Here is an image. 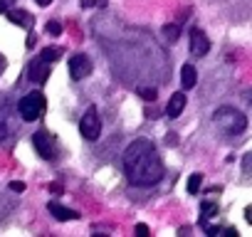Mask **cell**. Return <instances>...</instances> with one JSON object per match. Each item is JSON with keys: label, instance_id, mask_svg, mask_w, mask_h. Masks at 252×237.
Masks as SVG:
<instances>
[{"label": "cell", "instance_id": "6da1fadb", "mask_svg": "<svg viewBox=\"0 0 252 237\" xmlns=\"http://www.w3.org/2000/svg\"><path fill=\"white\" fill-rule=\"evenodd\" d=\"M124 173L134 185L149 188L163 178L166 166L149 139H136L124 151Z\"/></svg>", "mask_w": 252, "mask_h": 237}, {"label": "cell", "instance_id": "7a4b0ae2", "mask_svg": "<svg viewBox=\"0 0 252 237\" xmlns=\"http://www.w3.org/2000/svg\"><path fill=\"white\" fill-rule=\"evenodd\" d=\"M213 124L215 129L222 134V136H240L245 129H247V116L232 106H220L215 114H213Z\"/></svg>", "mask_w": 252, "mask_h": 237}, {"label": "cell", "instance_id": "3957f363", "mask_svg": "<svg viewBox=\"0 0 252 237\" xmlns=\"http://www.w3.org/2000/svg\"><path fill=\"white\" fill-rule=\"evenodd\" d=\"M18 111H20V118L23 121H37V118L45 116L47 111V101H45V94L42 91H28L20 101H18Z\"/></svg>", "mask_w": 252, "mask_h": 237}, {"label": "cell", "instance_id": "277c9868", "mask_svg": "<svg viewBox=\"0 0 252 237\" xmlns=\"http://www.w3.org/2000/svg\"><path fill=\"white\" fill-rule=\"evenodd\" d=\"M79 134L87 139V141H96L99 134H101V118L96 114V109H87V114L82 116V121H79Z\"/></svg>", "mask_w": 252, "mask_h": 237}, {"label": "cell", "instance_id": "5b68a950", "mask_svg": "<svg viewBox=\"0 0 252 237\" xmlns=\"http://www.w3.org/2000/svg\"><path fill=\"white\" fill-rule=\"evenodd\" d=\"M92 69H94V64H92V59L87 55H72V59H69V74H72L74 82L89 77Z\"/></svg>", "mask_w": 252, "mask_h": 237}, {"label": "cell", "instance_id": "8992f818", "mask_svg": "<svg viewBox=\"0 0 252 237\" xmlns=\"http://www.w3.org/2000/svg\"><path fill=\"white\" fill-rule=\"evenodd\" d=\"M32 146H35V151L40 153V158L52 161V156H55V139H52L47 131H37V134L32 136Z\"/></svg>", "mask_w": 252, "mask_h": 237}, {"label": "cell", "instance_id": "52a82bcc", "mask_svg": "<svg viewBox=\"0 0 252 237\" xmlns=\"http://www.w3.org/2000/svg\"><path fill=\"white\" fill-rule=\"evenodd\" d=\"M208 52H210V40H208V35H205L203 30L193 28V30H190V55H193V57H205Z\"/></svg>", "mask_w": 252, "mask_h": 237}, {"label": "cell", "instance_id": "ba28073f", "mask_svg": "<svg viewBox=\"0 0 252 237\" xmlns=\"http://www.w3.org/2000/svg\"><path fill=\"white\" fill-rule=\"evenodd\" d=\"M30 79L35 84H45L50 79V62H45L42 57L32 59V64H30Z\"/></svg>", "mask_w": 252, "mask_h": 237}, {"label": "cell", "instance_id": "9c48e42d", "mask_svg": "<svg viewBox=\"0 0 252 237\" xmlns=\"http://www.w3.org/2000/svg\"><path fill=\"white\" fill-rule=\"evenodd\" d=\"M186 94L183 91H176L171 99H168V106H166V114L171 116V118H176V116H181L183 114V109H186Z\"/></svg>", "mask_w": 252, "mask_h": 237}, {"label": "cell", "instance_id": "30bf717a", "mask_svg": "<svg viewBox=\"0 0 252 237\" xmlns=\"http://www.w3.org/2000/svg\"><path fill=\"white\" fill-rule=\"evenodd\" d=\"M47 210H50V215L52 217H57V220H62V222H67V220H77L79 215L74 212V210H69V207H64V205H60V203H47Z\"/></svg>", "mask_w": 252, "mask_h": 237}, {"label": "cell", "instance_id": "8fae6325", "mask_svg": "<svg viewBox=\"0 0 252 237\" xmlns=\"http://www.w3.org/2000/svg\"><path fill=\"white\" fill-rule=\"evenodd\" d=\"M5 15H8V18H10V23H13V25H18V28H25V30H30V28H32V15H30V13H25V10H15V8H10Z\"/></svg>", "mask_w": 252, "mask_h": 237}, {"label": "cell", "instance_id": "7c38bea8", "mask_svg": "<svg viewBox=\"0 0 252 237\" xmlns=\"http://www.w3.org/2000/svg\"><path fill=\"white\" fill-rule=\"evenodd\" d=\"M181 84H183V89H193L198 84V72H195L193 64H183L181 67Z\"/></svg>", "mask_w": 252, "mask_h": 237}, {"label": "cell", "instance_id": "4fadbf2b", "mask_svg": "<svg viewBox=\"0 0 252 237\" xmlns=\"http://www.w3.org/2000/svg\"><path fill=\"white\" fill-rule=\"evenodd\" d=\"M218 215V205L213 200H203L200 203V225L208 222V217H215Z\"/></svg>", "mask_w": 252, "mask_h": 237}, {"label": "cell", "instance_id": "5bb4252c", "mask_svg": "<svg viewBox=\"0 0 252 237\" xmlns=\"http://www.w3.org/2000/svg\"><path fill=\"white\" fill-rule=\"evenodd\" d=\"M163 37H166V42H173L176 45V40L181 37V25H173V23H168V25H163Z\"/></svg>", "mask_w": 252, "mask_h": 237}, {"label": "cell", "instance_id": "9a60e30c", "mask_svg": "<svg viewBox=\"0 0 252 237\" xmlns=\"http://www.w3.org/2000/svg\"><path fill=\"white\" fill-rule=\"evenodd\" d=\"M62 55H64V50H62V47H55V45H52V47H45L40 57H42L45 62H50V64H52V62H57V59H60Z\"/></svg>", "mask_w": 252, "mask_h": 237}, {"label": "cell", "instance_id": "2e32d148", "mask_svg": "<svg viewBox=\"0 0 252 237\" xmlns=\"http://www.w3.org/2000/svg\"><path fill=\"white\" fill-rule=\"evenodd\" d=\"M200 185H203V176H200V173L188 176V193H198V190H200Z\"/></svg>", "mask_w": 252, "mask_h": 237}, {"label": "cell", "instance_id": "e0dca14e", "mask_svg": "<svg viewBox=\"0 0 252 237\" xmlns=\"http://www.w3.org/2000/svg\"><path fill=\"white\" fill-rule=\"evenodd\" d=\"M136 91H139L141 99H146V101H156V89H154V87H139Z\"/></svg>", "mask_w": 252, "mask_h": 237}, {"label": "cell", "instance_id": "ac0fdd59", "mask_svg": "<svg viewBox=\"0 0 252 237\" xmlns=\"http://www.w3.org/2000/svg\"><path fill=\"white\" fill-rule=\"evenodd\" d=\"M45 30H47V35H52V37L62 35V25H60V23H55V20H52V23H47V28H45Z\"/></svg>", "mask_w": 252, "mask_h": 237}, {"label": "cell", "instance_id": "d6986e66", "mask_svg": "<svg viewBox=\"0 0 252 237\" xmlns=\"http://www.w3.org/2000/svg\"><path fill=\"white\" fill-rule=\"evenodd\" d=\"M10 8H15V0H0V13H8Z\"/></svg>", "mask_w": 252, "mask_h": 237}, {"label": "cell", "instance_id": "ffe728a7", "mask_svg": "<svg viewBox=\"0 0 252 237\" xmlns=\"http://www.w3.org/2000/svg\"><path fill=\"white\" fill-rule=\"evenodd\" d=\"M10 190H13V193H23V190H25V183H20V180H13V183H10Z\"/></svg>", "mask_w": 252, "mask_h": 237}, {"label": "cell", "instance_id": "44dd1931", "mask_svg": "<svg viewBox=\"0 0 252 237\" xmlns=\"http://www.w3.org/2000/svg\"><path fill=\"white\" fill-rule=\"evenodd\" d=\"M250 161H252V153H247V156H245V161H242V173H245V176L250 173Z\"/></svg>", "mask_w": 252, "mask_h": 237}, {"label": "cell", "instance_id": "7402d4cb", "mask_svg": "<svg viewBox=\"0 0 252 237\" xmlns=\"http://www.w3.org/2000/svg\"><path fill=\"white\" fill-rule=\"evenodd\" d=\"M82 3V8H94V5H99V0H79Z\"/></svg>", "mask_w": 252, "mask_h": 237}, {"label": "cell", "instance_id": "603a6c76", "mask_svg": "<svg viewBox=\"0 0 252 237\" xmlns=\"http://www.w3.org/2000/svg\"><path fill=\"white\" fill-rule=\"evenodd\" d=\"M166 144H168V146H176V144H178V136H176V134H168V136H166Z\"/></svg>", "mask_w": 252, "mask_h": 237}, {"label": "cell", "instance_id": "cb8c5ba5", "mask_svg": "<svg viewBox=\"0 0 252 237\" xmlns=\"http://www.w3.org/2000/svg\"><path fill=\"white\" fill-rule=\"evenodd\" d=\"M136 232H139V235H149V227H146L144 222H139V225H136Z\"/></svg>", "mask_w": 252, "mask_h": 237}, {"label": "cell", "instance_id": "d4e9b609", "mask_svg": "<svg viewBox=\"0 0 252 237\" xmlns=\"http://www.w3.org/2000/svg\"><path fill=\"white\" fill-rule=\"evenodd\" d=\"M35 42H37V37H35V35H30V37H28V42H25V45H28V47H35Z\"/></svg>", "mask_w": 252, "mask_h": 237}, {"label": "cell", "instance_id": "484cf974", "mask_svg": "<svg viewBox=\"0 0 252 237\" xmlns=\"http://www.w3.org/2000/svg\"><path fill=\"white\" fill-rule=\"evenodd\" d=\"M245 220L252 222V207H245Z\"/></svg>", "mask_w": 252, "mask_h": 237}, {"label": "cell", "instance_id": "4316f807", "mask_svg": "<svg viewBox=\"0 0 252 237\" xmlns=\"http://www.w3.org/2000/svg\"><path fill=\"white\" fill-rule=\"evenodd\" d=\"M35 3H37V5H42V8H47V5L52 3V0H35Z\"/></svg>", "mask_w": 252, "mask_h": 237}, {"label": "cell", "instance_id": "83f0119b", "mask_svg": "<svg viewBox=\"0 0 252 237\" xmlns=\"http://www.w3.org/2000/svg\"><path fill=\"white\" fill-rule=\"evenodd\" d=\"M5 69V62H3V57H0V72H3Z\"/></svg>", "mask_w": 252, "mask_h": 237}]
</instances>
